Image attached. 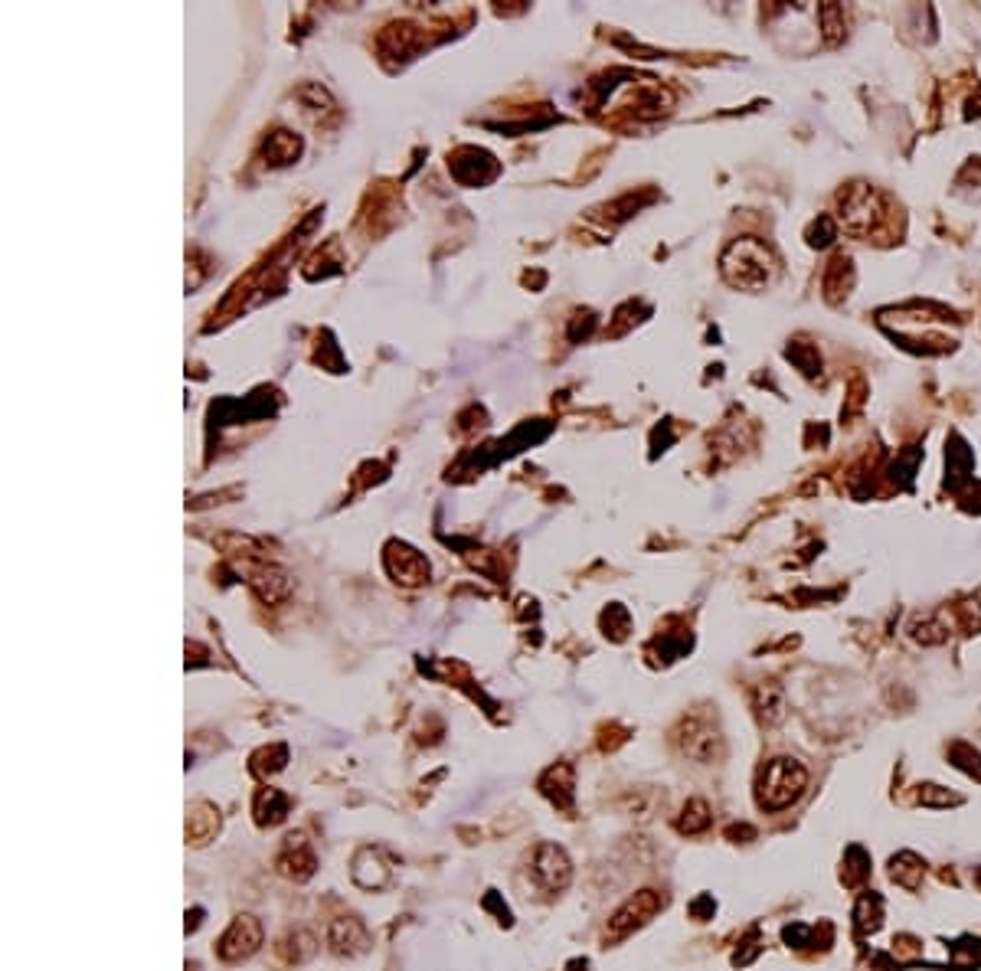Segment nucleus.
Listing matches in <instances>:
<instances>
[{
    "label": "nucleus",
    "instance_id": "obj_1",
    "mask_svg": "<svg viewBox=\"0 0 981 971\" xmlns=\"http://www.w3.org/2000/svg\"><path fill=\"white\" fill-rule=\"evenodd\" d=\"M719 272L739 292H762V288H768L776 282L778 262L776 253L762 239L743 236L727 245V253L719 259Z\"/></svg>",
    "mask_w": 981,
    "mask_h": 971
},
{
    "label": "nucleus",
    "instance_id": "obj_2",
    "mask_svg": "<svg viewBox=\"0 0 981 971\" xmlns=\"http://www.w3.org/2000/svg\"><path fill=\"white\" fill-rule=\"evenodd\" d=\"M883 216H887V206H883L880 190L864 180H854L837 193V226L847 236H870L883 223Z\"/></svg>",
    "mask_w": 981,
    "mask_h": 971
},
{
    "label": "nucleus",
    "instance_id": "obj_3",
    "mask_svg": "<svg viewBox=\"0 0 981 971\" xmlns=\"http://www.w3.org/2000/svg\"><path fill=\"white\" fill-rule=\"evenodd\" d=\"M805 785H808V772L798 762L772 759L762 766L759 778H756V801L766 811H782L805 792Z\"/></svg>",
    "mask_w": 981,
    "mask_h": 971
},
{
    "label": "nucleus",
    "instance_id": "obj_4",
    "mask_svg": "<svg viewBox=\"0 0 981 971\" xmlns=\"http://www.w3.org/2000/svg\"><path fill=\"white\" fill-rule=\"evenodd\" d=\"M530 874H533V883H537V887H543L547 893H556L570 883L572 867H570V857L563 854V847L543 844V847H537V854H533Z\"/></svg>",
    "mask_w": 981,
    "mask_h": 971
},
{
    "label": "nucleus",
    "instance_id": "obj_5",
    "mask_svg": "<svg viewBox=\"0 0 981 971\" xmlns=\"http://www.w3.org/2000/svg\"><path fill=\"white\" fill-rule=\"evenodd\" d=\"M262 946V923L255 916H239L236 923L229 926L226 936L220 939V958L226 962H239V958H249L255 948Z\"/></svg>",
    "mask_w": 981,
    "mask_h": 971
},
{
    "label": "nucleus",
    "instance_id": "obj_6",
    "mask_svg": "<svg viewBox=\"0 0 981 971\" xmlns=\"http://www.w3.org/2000/svg\"><path fill=\"white\" fill-rule=\"evenodd\" d=\"M664 907V899L658 897L654 890H641L635 893V897L625 903V907L619 909V913L612 916V923H609V932H612V939H619V936H629L631 929H638V926H645L648 919H651L658 909Z\"/></svg>",
    "mask_w": 981,
    "mask_h": 971
},
{
    "label": "nucleus",
    "instance_id": "obj_7",
    "mask_svg": "<svg viewBox=\"0 0 981 971\" xmlns=\"http://www.w3.org/2000/svg\"><path fill=\"white\" fill-rule=\"evenodd\" d=\"M390 874H392V867L383 860V850L363 847L357 854V860H353V880H357L363 890H380V887H386V883H390Z\"/></svg>",
    "mask_w": 981,
    "mask_h": 971
},
{
    "label": "nucleus",
    "instance_id": "obj_8",
    "mask_svg": "<svg viewBox=\"0 0 981 971\" xmlns=\"http://www.w3.org/2000/svg\"><path fill=\"white\" fill-rule=\"evenodd\" d=\"M946 465H948V474H946V484L948 488H962L968 478H972V468H975V455L972 449L965 445L962 435H952L946 445Z\"/></svg>",
    "mask_w": 981,
    "mask_h": 971
},
{
    "label": "nucleus",
    "instance_id": "obj_9",
    "mask_svg": "<svg viewBox=\"0 0 981 971\" xmlns=\"http://www.w3.org/2000/svg\"><path fill=\"white\" fill-rule=\"evenodd\" d=\"M327 939H331L334 952H341V956H357V952H367V946H370V936L360 919H337V923L331 926V936H327Z\"/></svg>",
    "mask_w": 981,
    "mask_h": 971
},
{
    "label": "nucleus",
    "instance_id": "obj_10",
    "mask_svg": "<svg viewBox=\"0 0 981 971\" xmlns=\"http://www.w3.org/2000/svg\"><path fill=\"white\" fill-rule=\"evenodd\" d=\"M850 288H854V262H850V255H834L831 265H827V272H825L827 302H841V298H847Z\"/></svg>",
    "mask_w": 981,
    "mask_h": 971
},
{
    "label": "nucleus",
    "instance_id": "obj_11",
    "mask_svg": "<svg viewBox=\"0 0 981 971\" xmlns=\"http://www.w3.org/2000/svg\"><path fill=\"white\" fill-rule=\"evenodd\" d=\"M278 867H282L288 877H294V880H308V877L314 874V854L304 847L302 837H288V850H285V857L278 860Z\"/></svg>",
    "mask_w": 981,
    "mask_h": 971
},
{
    "label": "nucleus",
    "instance_id": "obj_12",
    "mask_svg": "<svg viewBox=\"0 0 981 971\" xmlns=\"http://www.w3.org/2000/svg\"><path fill=\"white\" fill-rule=\"evenodd\" d=\"M288 795H282L278 788H262L259 798H255V821L259 825H278V821H285L288 815Z\"/></svg>",
    "mask_w": 981,
    "mask_h": 971
},
{
    "label": "nucleus",
    "instance_id": "obj_13",
    "mask_svg": "<svg viewBox=\"0 0 981 971\" xmlns=\"http://www.w3.org/2000/svg\"><path fill=\"white\" fill-rule=\"evenodd\" d=\"M756 710L766 723H778L785 717V690L778 684H759L756 687Z\"/></svg>",
    "mask_w": 981,
    "mask_h": 971
},
{
    "label": "nucleus",
    "instance_id": "obj_14",
    "mask_svg": "<svg viewBox=\"0 0 981 971\" xmlns=\"http://www.w3.org/2000/svg\"><path fill=\"white\" fill-rule=\"evenodd\" d=\"M890 877L899 883V887L916 890L919 880H923V860L916 857V854H909V850H903V854H897V857L890 860Z\"/></svg>",
    "mask_w": 981,
    "mask_h": 971
},
{
    "label": "nucleus",
    "instance_id": "obj_15",
    "mask_svg": "<svg viewBox=\"0 0 981 971\" xmlns=\"http://www.w3.org/2000/svg\"><path fill=\"white\" fill-rule=\"evenodd\" d=\"M540 788H543V795H550V798H553V801H563V805H570V792H572V768H570V766L550 768L547 776H543V782H540Z\"/></svg>",
    "mask_w": 981,
    "mask_h": 971
},
{
    "label": "nucleus",
    "instance_id": "obj_16",
    "mask_svg": "<svg viewBox=\"0 0 981 971\" xmlns=\"http://www.w3.org/2000/svg\"><path fill=\"white\" fill-rule=\"evenodd\" d=\"M785 357L792 360L795 370H798L801 376H808V380H815L818 373H821V357H818V351L811 347V343L805 341H795L788 351H785Z\"/></svg>",
    "mask_w": 981,
    "mask_h": 971
},
{
    "label": "nucleus",
    "instance_id": "obj_17",
    "mask_svg": "<svg viewBox=\"0 0 981 971\" xmlns=\"http://www.w3.org/2000/svg\"><path fill=\"white\" fill-rule=\"evenodd\" d=\"M837 220L834 216H818L815 223L808 226V233H805V239H808L811 249H827V245L837 239Z\"/></svg>",
    "mask_w": 981,
    "mask_h": 971
},
{
    "label": "nucleus",
    "instance_id": "obj_18",
    "mask_svg": "<svg viewBox=\"0 0 981 971\" xmlns=\"http://www.w3.org/2000/svg\"><path fill=\"white\" fill-rule=\"evenodd\" d=\"M909 635H913V641H919V645H939V641L948 638V629L929 615V619H916L913 625H909Z\"/></svg>",
    "mask_w": 981,
    "mask_h": 971
},
{
    "label": "nucleus",
    "instance_id": "obj_19",
    "mask_svg": "<svg viewBox=\"0 0 981 971\" xmlns=\"http://www.w3.org/2000/svg\"><path fill=\"white\" fill-rule=\"evenodd\" d=\"M678 827L684 834L707 831V827H710V808H707L703 801H687V808H684V815H680Z\"/></svg>",
    "mask_w": 981,
    "mask_h": 971
},
{
    "label": "nucleus",
    "instance_id": "obj_20",
    "mask_svg": "<svg viewBox=\"0 0 981 971\" xmlns=\"http://www.w3.org/2000/svg\"><path fill=\"white\" fill-rule=\"evenodd\" d=\"M818 20H821V26H825V40L827 43H837L844 36V10L837 7V4H825V7L818 10Z\"/></svg>",
    "mask_w": 981,
    "mask_h": 971
},
{
    "label": "nucleus",
    "instance_id": "obj_21",
    "mask_svg": "<svg viewBox=\"0 0 981 971\" xmlns=\"http://www.w3.org/2000/svg\"><path fill=\"white\" fill-rule=\"evenodd\" d=\"M948 759H952V766L962 768V772H968V776H978V778H981V756L972 749V746L956 743L952 749H948Z\"/></svg>",
    "mask_w": 981,
    "mask_h": 971
},
{
    "label": "nucleus",
    "instance_id": "obj_22",
    "mask_svg": "<svg viewBox=\"0 0 981 971\" xmlns=\"http://www.w3.org/2000/svg\"><path fill=\"white\" fill-rule=\"evenodd\" d=\"M916 461H919V449H913V451H907V455H903V458H899V461H897V465H893V474H897V471H899V481H903V484H909V481H913V471H916Z\"/></svg>",
    "mask_w": 981,
    "mask_h": 971
},
{
    "label": "nucleus",
    "instance_id": "obj_23",
    "mask_svg": "<svg viewBox=\"0 0 981 971\" xmlns=\"http://www.w3.org/2000/svg\"><path fill=\"white\" fill-rule=\"evenodd\" d=\"M939 785H923V792H919V801L923 805H956V795H948V792H936Z\"/></svg>",
    "mask_w": 981,
    "mask_h": 971
}]
</instances>
